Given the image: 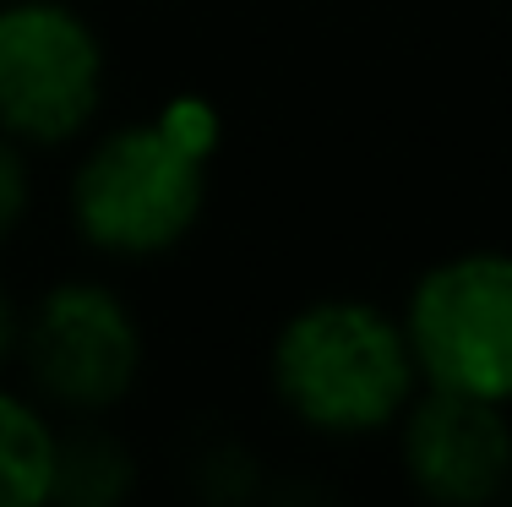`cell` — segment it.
<instances>
[{
	"mask_svg": "<svg viewBox=\"0 0 512 507\" xmlns=\"http://www.w3.org/2000/svg\"><path fill=\"white\" fill-rule=\"evenodd\" d=\"M218 153V110L197 93L164 115L115 126L71 175V224L99 257L148 262L175 251L207 213V169Z\"/></svg>",
	"mask_w": 512,
	"mask_h": 507,
	"instance_id": "obj_1",
	"label": "cell"
},
{
	"mask_svg": "<svg viewBox=\"0 0 512 507\" xmlns=\"http://www.w3.org/2000/svg\"><path fill=\"white\" fill-rule=\"evenodd\" d=\"M267 382L284 415L316 437H376L425 388L404 317L355 295L300 306L273 333Z\"/></svg>",
	"mask_w": 512,
	"mask_h": 507,
	"instance_id": "obj_2",
	"label": "cell"
},
{
	"mask_svg": "<svg viewBox=\"0 0 512 507\" xmlns=\"http://www.w3.org/2000/svg\"><path fill=\"white\" fill-rule=\"evenodd\" d=\"M404 333L425 388L512 404V251L431 262L409 289Z\"/></svg>",
	"mask_w": 512,
	"mask_h": 507,
	"instance_id": "obj_3",
	"label": "cell"
},
{
	"mask_svg": "<svg viewBox=\"0 0 512 507\" xmlns=\"http://www.w3.org/2000/svg\"><path fill=\"white\" fill-rule=\"evenodd\" d=\"M104 77L99 28L71 0L0 6V131L22 148L82 137L104 104Z\"/></svg>",
	"mask_w": 512,
	"mask_h": 507,
	"instance_id": "obj_4",
	"label": "cell"
},
{
	"mask_svg": "<svg viewBox=\"0 0 512 507\" xmlns=\"http://www.w3.org/2000/svg\"><path fill=\"white\" fill-rule=\"evenodd\" d=\"M17 355L44 404L99 420L137 388L148 344L120 289L99 279H60L33 300V311H22Z\"/></svg>",
	"mask_w": 512,
	"mask_h": 507,
	"instance_id": "obj_5",
	"label": "cell"
},
{
	"mask_svg": "<svg viewBox=\"0 0 512 507\" xmlns=\"http://www.w3.org/2000/svg\"><path fill=\"white\" fill-rule=\"evenodd\" d=\"M398 458L431 507H496L512 486L507 404L420 388L398 420Z\"/></svg>",
	"mask_w": 512,
	"mask_h": 507,
	"instance_id": "obj_6",
	"label": "cell"
},
{
	"mask_svg": "<svg viewBox=\"0 0 512 507\" xmlns=\"http://www.w3.org/2000/svg\"><path fill=\"white\" fill-rule=\"evenodd\" d=\"M137 491V458L104 426H77L55 448L50 507H126Z\"/></svg>",
	"mask_w": 512,
	"mask_h": 507,
	"instance_id": "obj_7",
	"label": "cell"
},
{
	"mask_svg": "<svg viewBox=\"0 0 512 507\" xmlns=\"http://www.w3.org/2000/svg\"><path fill=\"white\" fill-rule=\"evenodd\" d=\"M60 431L33 398L0 388V507H50Z\"/></svg>",
	"mask_w": 512,
	"mask_h": 507,
	"instance_id": "obj_8",
	"label": "cell"
},
{
	"mask_svg": "<svg viewBox=\"0 0 512 507\" xmlns=\"http://www.w3.org/2000/svg\"><path fill=\"white\" fill-rule=\"evenodd\" d=\"M197 491L213 507H251L262 497V469L246 458L240 442H213L197 458Z\"/></svg>",
	"mask_w": 512,
	"mask_h": 507,
	"instance_id": "obj_9",
	"label": "cell"
},
{
	"mask_svg": "<svg viewBox=\"0 0 512 507\" xmlns=\"http://www.w3.org/2000/svg\"><path fill=\"white\" fill-rule=\"evenodd\" d=\"M33 208V169H28V148L17 137L0 131V246L22 229Z\"/></svg>",
	"mask_w": 512,
	"mask_h": 507,
	"instance_id": "obj_10",
	"label": "cell"
},
{
	"mask_svg": "<svg viewBox=\"0 0 512 507\" xmlns=\"http://www.w3.org/2000/svg\"><path fill=\"white\" fill-rule=\"evenodd\" d=\"M17 338H22V311L11 306V295L0 289V371L17 360Z\"/></svg>",
	"mask_w": 512,
	"mask_h": 507,
	"instance_id": "obj_11",
	"label": "cell"
},
{
	"mask_svg": "<svg viewBox=\"0 0 512 507\" xmlns=\"http://www.w3.org/2000/svg\"><path fill=\"white\" fill-rule=\"evenodd\" d=\"M502 502H507V507H512V486H507V497H502Z\"/></svg>",
	"mask_w": 512,
	"mask_h": 507,
	"instance_id": "obj_12",
	"label": "cell"
}]
</instances>
